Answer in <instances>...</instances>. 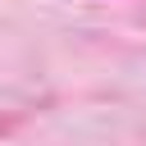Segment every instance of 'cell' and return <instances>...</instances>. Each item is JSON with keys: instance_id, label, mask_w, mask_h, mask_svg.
I'll return each mask as SVG.
<instances>
[]
</instances>
